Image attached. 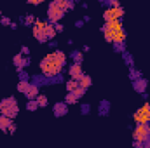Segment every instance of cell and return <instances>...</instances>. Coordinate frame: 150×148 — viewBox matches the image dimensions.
Instances as JSON below:
<instances>
[{
	"instance_id": "cell-28",
	"label": "cell",
	"mask_w": 150,
	"mask_h": 148,
	"mask_svg": "<svg viewBox=\"0 0 150 148\" xmlns=\"http://www.w3.org/2000/svg\"><path fill=\"white\" fill-rule=\"evenodd\" d=\"M129 77H131V78H133V77H134V78H140V77H142V73H140V72H136V70H133V66H131Z\"/></svg>"
},
{
	"instance_id": "cell-21",
	"label": "cell",
	"mask_w": 150,
	"mask_h": 148,
	"mask_svg": "<svg viewBox=\"0 0 150 148\" xmlns=\"http://www.w3.org/2000/svg\"><path fill=\"white\" fill-rule=\"evenodd\" d=\"M72 59H74V63H82V52L80 51H74L72 52Z\"/></svg>"
},
{
	"instance_id": "cell-20",
	"label": "cell",
	"mask_w": 150,
	"mask_h": 148,
	"mask_svg": "<svg viewBox=\"0 0 150 148\" xmlns=\"http://www.w3.org/2000/svg\"><path fill=\"white\" fill-rule=\"evenodd\" d=\"M35 99H37L38 108H42V106H47V96H44V94H40V92H38V96L35 98Z\"/></svg>"
},
{
	"instance_id": "cell-34",
	"label": "cell",
	"mask_w": 150,
	"mask_h": 148,
	"mask_svg": "<svg viewBox=\"0 0 150 148\" xmlns=\"http://www.w3.org/2000/svg\"><path fill=\"white\" fill-rule=\"evenodd\" d=\"M2 25H11V19L9 18H2Z\"/></svg>"
},
{
	"instance_id": "cell-4",
	"label": "cell",
	"mask_w": 150,
	"mask_h": 148,
	"mask_svg": "<svg viewBox=\"0 0 150 148\" xmlns=\"http://www.w3.org/2000/svg\"><path fill=\"white\" fill-rule=\"evenodd\" d=\"M18 111H19V108H18L16 98L9 96V98H5V99L0 101V113H2V115H7V117L14 118V117L18 115Z\"/></svg>"
},
{
	"instance_id": "cell-12",
	"label": "cell",
	"mask_w": 150,
	"mask_h": 148,
	"mask_svg": "<svg viewBox=\"0 0 150 148\" xmlns=\"http://www.w3.org/2000/svg\"><path fill=\"white\" fill-rule=\"evenodd\" d=\"M52 110H54V115L56 117H63V115L68 113V105L67 103H56Z\"/></svg>"
},
{
	"instance_id": "cell-16",
	"label": "cell",
	"mask_w": 150,
	"mask_h": 148,
	"mask_svg": "<svg viewBox=\"0 0 150 148\" xmlns=\"http://www.w3.org/2000/svg\"><path fill=\"white\" fill-rule=\"evenodd\" d=\"M79 85H82V87H86V89H89V87L93 85V78H91L89 75H82V78L79 80Z\"/></svg>"
},
{
	"instance_id": "cell-7",
	"label": "cell",
	"mask_w": 150,
	"mask_h": 148,
	"mask_svg": "<svg viewBox=\"0 0 150 148\" xmlns=\"http://www.w3.org/2000/svg\"><path fill=\"white\" fill-rule=\"evenodd\" d=\"M122 16H124V9H122L120 5H117V7H108V9H105V12H103V19H105V21L120 19Z\"/></svg>"
},
{
	"instance_id": "cell-6",
	"label": "cell",
	"mask_w": 150,
	"mask_h": 148,
	"mask_svg": "<svg viewBox=\"0 0 150 148\" xmlns=\"http://www.w3.org/2000/svg\"><path fill=\"white\" fill-rule=\"evenodd\" d=\"M45 26H47V21H44V19H35V23H33V37L37 38L40 44L47 42V37H45Z\"/></svg>"
},
{
	"instance_id": "cell-33",
	"label": "cell",
	"mask_w": 150,
	"mask_h": 148,
	"mask_svg": "<svg viewBox=\"0 0 150 148\" xmlns=\"http://www.w3.org/2000/svg\"><path fill=\"white\" fill-rule=\"evenodd\" d=\"M28 52H30V51H28V47H26V45H23V47H21V54H25V56H26Z\"/></svg>"
},
{
	"instance_id": "cell-2",
	"label": "cell",
	"mask_w": 150,
	"mask_h": 148,
	"mask_svg": "<svg viewBox=\"0 0 150 148\" xmlns=\"http://www.w3.org/2000/svg\"><path fill=\"white\" fill-rule=\"evenodd\" d=\"M63 2H65V0H52V2L49 4L47 18H49V21H51V23H58V21H61V18L65 16Z\"/></svg>"
},
{
	"instance_id": "cell-9",
	"label": "cell",
	"mask_w": 150,
	"mask_h": 148,
	"mask_svg": "<svg viewBox=\"0 0 150 148\" xmlns=\"http://www.w3.org/2000/svg\"><path fill=\"white\" fill-rule=\"evenodd\" d=\"M12 63L16 65L18 72H19V70H23V68H26V66L30 65V61H28L26 58H23V54H21V52H19V54H16V56L12 58Z\"/></svg>"
},
{
	"instance_id": "cell-18",
	"label": "cell",
	"mask_w": 150,
	"mask_h": 148,
	"mask_svg": "<svg viewBox=\"0 0 150 148\" xmlns=\"http://www.w3.org/2000/svg\"><path fill=\"white\" fill-rule=\"evenodd\" d=\"M65 103H67V105H77V103H79V98L75 96L74 92H67V98H65Z\"/></svg>"
},
{
	"instance_id": "cell-36",
	"label": "cell",
	"mask_w": 150,
	"mask_h": 148,
	"mask_svg": "<svg viewBox=\"0 0 150 148\" xmlns=\"http://www.w3.org/2000/svg\"><path fill=\"white\" fill-rule=\"evenodd\" d=\"M2 18H4V16H2V14H0V23H2Z\"/></svg>"
},
{
	"instance_id": "cell-10",
	"label": "cell",
	"mask_w": 150,
	"mask_h": 148,
	"mask_svg": "<svg viewBox=\"0 0 150 148\" xmlns=\"http://www.w3.org/2000/svg\"><path fill=\"white\" fill-rule=\"evenodd\" d=\"M105 28L112 32V37H113V33H115V32H119V30H122L124 26H122L120 19H112V21H107V23H105Z\"/></svg>"
},
{
	"instance_id": "cell-15",
	"label": "cell",
	"mask_w": 150,
	"mask_h": 148,
	"mask_svg": "<svg viewBox=\"0 0 150 148\" xmlns=\"http://www.w3.org/2000/svg\"><path fill=\"white\" fill-rule=\"evenodd\" d=\"M12 122V118L11 117H7V115H2L0 113V131H7V127H9V124Z\"/></svg>"
},
{
	"instance_id": "cell-32",
	"label": "cell",
	"mask_w": 150,
	"mask_h": 148,
	"mask_svg": "<svg viewBox=\"0 0 150 148\" xmlns=\"http://www.w3.org/2000/svg\"><path fill=\"white\" fill-rule=\"evenodd\" d=\"M108 2H110V7H117V5H120L119 0H108Z\"/></svg>"
},
{
	"instance_id": "cell-25",
	"label": "cell",
	"mask_w": 150,
	"mask_h": 148,
	"mask_svg": "<svg viewBox=\"0 0 150 148\" xmlns=\"http://www.w3.org/2000/svg\"><path fill=\"white\" fill-rule=\"evenodd\" d=\"M63 9H65V12L72 11V9H74V0H65V2H63Z\"/></svg>"
},
{
	"instance_id": "cell-1",
	"label": "cell",
	"mask_w": 150,
	"mask_h": 148,
	"mask_svg": "<svg viewBox=\"0 0 150 148\" xmlns=\"http://www.w3.org/2000/svg\"><path fill=\"white\" fill-rule=\"evenodd\" d=\"M67 63V54L63 51H52L40 61V70L45 77H58Z\"/></svg>"
},
{
	"instance_id": "cell-31",
	"label": "cell",
	"mask_w": 150,
	"mask_h": 148,
	"mask_svg": "<svg viewBox=\"0 0 150 148\" xmlns=\"http://www.w3.org/2000/svg\"><path fill=\"white\" fill-rule=\"evenodd\" d=\"M28 4H32V5H38V4H42L44 0H26Z\"/></svg>"
},
{
	"instance_id": "cell-19",
	"label": "cell",
	"mask_w": 150,
	"mask_h": 148,
	"mask_svg": "<svg viewBox=\"0 0 150 148\" xmlns=\"http://www.w3.org/2000/svg\"><path fill=\"white\" fill-rule=\"evenodd\" d=\"M28 85H30L28 78H21V80L18 82V91H19V92H25V91L28 89Z\"/></svg>"
},
{
	"instance_id": "cell-13",
	"label": "cell",
	"mask_w": 150,
	"mask_h": 148,
	"mask_svg": "<svg viewBox=\"0 0 150 148\" xmlns=\"http://www.w3.org/2000/svg\"><path fill=\"white\" fill-rule=\"evenodd\" d=\"M133 85H134V89H136L138 92L145 94V89H147V80H145V78H142V77H140V78H134V84H133Z\"/></svg>"
},
{
	"instance_id": "cell-22",
	"label": "cell",
	"mask_w": 150,
	"mask_h": 148,
	"mask_svg": "<svg viewBox=\"0 0 150 148\" xmlns=\"http://www.w3.org/2000/svg\"><path fill=\"white\" fill-rule=\"evenodd\" d=\"M26 108H28L30 111L37 110V108H38V105H37V99H28V103H26Z\"/></svg>"
},
{
	"instance_id": "cell-26",
	"label": "cell",
	"mask_w": 150,
	"mask_h": 148,
	"mask_svg": "<svg viewBox=\"0 0 150 148\" xmlns=\"http://www.w3.org/2000/svg\"><path fill=\"white\" fill-rule=\"evenodd\" d=\"M5 132H7V134H14V132H16V124H14V122H11Z\"/></svg>"
},
{
	"instance_id": "cell-17",
	"label": "cell",
	"mask_w": 150,
	"mask_h": 148,
	"mask_svg": "<svg viewBox=\"0 0 150 148\" xmlns=\"http://www.w3.org/2000/svg\"><path fill=\"white\" fill-rule=\"evenodd\" d=\"M65 87H67V91H68V92H74L75 89L79 87V80H75V78H70V80L65 84Z\"/></svg>"
},
{
	"instance_id": "cell-8",
	"label": "cell",
	"mask_w": 150,
	"mask_h": 148,
	"mask_svg": "<svg viewBox=\"0 0 150 148\" xmlns=\"http://www.w3.org/2000/svg\"><path fill=\"white\" fill-rule=\"evenodd\" d=\"M68 73H70V78H75V80H80L82 78V63H74L72 66H70V70H68Z\"/></svg>"
},
{
	"instance_id": "cell-23",
	"label": "cell",
	"mask_w": 150,
	"mask_h": 148,
	"mask_svg": "<svg viewBox=\"0 0 150 148\" xmlns=\"http://www.w3.org/2000/svg\"><path fill=\"white\" fill-rule=\"evenodd\" d=\"M108 113V101H101L100 105V115H107Z\"/></svg>"
},
{
	"instance_id": "cell-5",
	"label": "cell",
	"mask_w": 150,
	"mask_h": 148,
	"mask_svg": "<svg viewBox=\"0 0 150 148\" xmlns=\"http://www.w3.org/2000/svg\"><path fill=\"white\" fill-rule=\"evenodd\" d=\"M133 122L134 124H150V103L142 105L133 113Z\"/></svg>"
},
{
	"instance_id": "cell-27",
	"label": "cell",
	"mask_w": 150,
	"mask_h": 148,
	"mask_svg": "<svg viewBox=\"0 0 150 148\" xmlns=\"http://www.w3.org/2000/svg\"><path fill=\"white\" fill-rule=\"evenodd\" d=\"M113 49H115L117 52H124V42H122V44H113Z\"/></svg>"
},
{
	"instance_id": "cell-35",
	"label": "cell",
	"mask_w": 150,
	"mask_h": 148,
	"mask_svg": "<svg viewBox=\"0 0 150 148\" xmlns=\"http://www.w3.org/2000/svg\"><path fill=\"white\" fill-rule=\"evenodd\" d=\"M82 106H84V108H82V113H87V111L91 110V108H89V105H82Z\"/></svg>"
},
{
	"instance_id": "cell-29",
	"label": "cell",
	"mask_w": 150,
	"mask_h": 148,
	"mask_svg": "<svg viewBox=\"0 0 150 148\" xmlns=\"http://www.w3.org/2000/svg\"><path fill=\"white\" fill-rule=\"evenodd\" d=\"M25 21H26V25H33V23H35V18H33V16H26Z\"/></svg>"
},
{
	"instance_id": "cell-14",
	"label": "cell",
	"mask_w": 150,
	"mask_h": 148,
	"mask_svg": "<svg viewBox=\"0 0 150 148\" xmlns=\"http://www.w3.org/2000/svg\"><path fill=\"white\" fill-rule=\"evenodd\" d=\"M56 28H54V23H47V26H45V37H47V40H54V37H56Z\"/></svg>"
},
{
	"instance_id": "cell-24",
	"label": "cell",
	"mask_w": 150,
	"mask_h": 148,
	"mask_svg": "<svg viewBox=\"0 0 150 148\" xmlns=\"http://www.w3.org/2000/svg\"><path fill=\"white\" fill-rule=\"evenodd\" d=\"M86 91H87L86 87H82V85H79V87H77V89H75V91H74V94H75V96H77V98H82V96L86 94Z\"/></svg>"
},
{
	"instance_id": "cell-11",
	"label": "cell",
	"mask_w": 150,
	"mask_h": 148,
	"mask_svg": "<svg viewBox=\"0 0 150 148\" xmlns=\"http://www.w3.org/2000/svg\"><path fill=\"white\" fill-rule=\"evenodd\" d=\"M23 94H25L28 99H35V98L38 96V85H37V84H30V85H28V89H26Z\"/></svg>"
},
{
	"instance_id": "cell-30",
	"label": "cell",
	"mask_w": 150,
	"mask_h": 148,
	"mask_svg": "<svg viewBox=\"0 0 150 148\" xmlns=\"http://www.w3.org/2000/svg\"><path fill=\"white\" fill-rule=\"evenodd\" d=\"M54 28H56V32H58V33L65 30V26H63V25H59V23H54Z\"/></svg>"
},
{
	"instance_id": "cell-3",
	"label": "cell",
	"mask_w": 150,
	"mask_h": 148,
	"mask_svg": "<svg viewBox=\"0 0 150 148\" xmlns=\"http://www.w3.org/2000/svg\"><path fill=\"white\" fill-rule=\"evenodd\" d=\"M133 140H134V147H140L147 140H150V125L149 124H136V127L133 131Z\"/></svg>"
}]
</instances>
